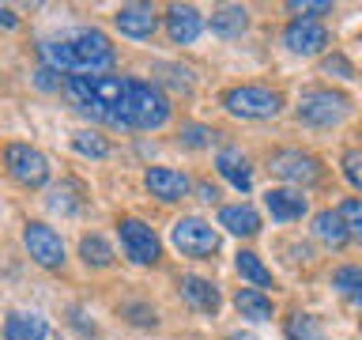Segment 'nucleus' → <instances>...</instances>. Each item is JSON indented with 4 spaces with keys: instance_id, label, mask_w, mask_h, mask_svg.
I'll list each match as a JSON object with an SVG mask.
<instances>
[{
    "instance_id": "aec40b11",
    "label": "nucleus",
    "mask_w": 362,
    "mask_h": 340,
    "mask_svg": "<svg viewBox=\"0 0 362 340\" xmlns=\"http://www.w3.org/2000/svg\"><path fill=\"white\" fill-rule=\"evenodd\" d=\"M245 27H249V11L242 4H226L211 11V34H219V38H238Z\"/></svg>"
},
{
    "instance_id": "0eeeda50",
    "label": "nucleus",
    "mask_w": 362,
    "mask_h": 340,
    "mask_svg": "<svg viewBox=\"0 0 362 340\" xmlns=\"http://www.w3.org/2000/svg\"><path fill=\"white\" fill-rule=\"evenodd\" d=\"M117 234H121L124 257H129L132 265H155V261L163 257V242H158V234L144 220H136V215H124V220L117 223Z\"/></svg>"
},
{
    "instance_id": "c9c22d12",
    "label": "nucleus",
    "mask_w": 362,
    "mask_h": 340,
    "mask_svg": "<svg viewBox=\"0 0 362 340\" xmlns=\"http://www.w3.org/2000/svg\"><path fill=\"white\" fill-rule=\"evenodd\" d=\"M0 27H4V30H16L19 27V16L11 8H4V4H0Z\"/></svg>"
},
{
    "instance_id": "bb28decb",
    "label": "nucleus",
    "mask_w": 362,
    "mask_h": 340,
    "mask_svg": "<svg viewBox=\"0 0 362 340\" xmlns=\"http://www.w3.org/2000/svg\"><path fill=\"white\" fill-rule=\"evenodd\" d=\"M72 147H76L79 155H90V159H106V155H110V140H106V136L87 132V129L72 136Z\"/></svg>"
},
{
    "instance_id": "7c9ffc66",
    "label": "nucleus",
    "mask_w": 362,
    "mask_h": 340,
    "mask_svg": "<svg viewBox=\"0 0 362 340\" xmlns=\"http://www.w3.org/2000/svg\"><path fill=\"white\" fill-rule=\"evenodd\" d=\"M121 314L129 317L132 325H140V329H151V325H158V314L151 310V306H144V302H124V306H121Z\"/></svg>"
},
{
    "instance_id": "f03ea898",
    "label": "nucleus",
    "mask_w": 362,
    "mask_h": 340,
    "mask_svg": "<svg viewBox=\"0 0 362 340\" xmlns=\"http://www.w3.org/2000/svg\"><path fill=\"white\" fill-rule=\"evenodd\" d=\"M170 121V98L158 91L155 84H144V79H129V95H124L121 106V129H163Z\"/></svg>"
},
{
    "instance_id": "6ab92c4d",
    "label": "nucleus",
    "mask_w": 362,
    "mask_h": 340,
    "mask_svg": "<svg viewBox=\"0 0 362 340\" xmlns=\"http://www.w3.org/2000/svg\"><path fill=\"white\" fill-rule=\"evenodd\" d=\"M313 234L321 238L325 246H332V249H339V246L351 242V234H347V227H344V220H339L336 208H325V212L313 215Z\"/></svg>"
},
{
    "instance_id": "f8f14e48",
    "label": "nucleus",
    "mask_w": 362,
    "mask_h": 340,
    "mask_svg": "<svg viewBox=\"0 0 362 340\" xmlns=\"http://www.w3.org/2000/svg\"><path fill=\"white\" fill-rule=\"evenodd\" d=\"M121 34H129V38H151L155 27H158V11L151 4H124L117 8V16H113Z\"/></svg>"
},
{
    "instance_id": "39448f33",
    "label": "nucleus",
    "mask_w": 362,
    "mask_h": 340,
    "mask_svg": "<svg viewBox=\"0 0 362 340\" xmlns=\"http://www.w3.org/2000/svg\"><path fill=\"white\" fill-rule=\"evenodd\" d=\"M170 242L177 246V254L208 261L215 249H219V231H215L208 220H200V215H181L174 223V231H170Z\"/></svg>"
},
{
    "instance_id": "5701e85b",
    "label": "nucleus",
    "mask_w": 362,
    "mask_h": 340,
    "mask_svg": "<svg viewBox=\"0 0 362 340\" xmlns=\"http://www.w3.org/2000/svg\"><path fill=\"white\" fill-rule=\"evenodd\" d=\"M234 268H238V276L249 280L257 291H260V288H272V272L264 268V261H260L253 249H242V254L234 257Z\"/></svg>"
},
{
    "instance_id": "6e6552de",
    "label": "nucleus",
    "mask_w": 362,
    "mask_h": 340,
    "mask_svg": "<svg viewBox=\"0 0 362 340\" xmlns=\"http://www.w3.org/2000/svg\"><path fill=\"white\" fill-rule=\"evenodd\" d=\"M4 166H8V174L16 178L19 186H27V189L45 186V178H49V159H45L38 147L19 144V140L4 147Z\"/></svg>"
},
{
    "instance_id": "4468645a",
    "label": "nucleus",
    "mask_w": 362,
    "mask_h": 340,
    "mask_svg": "<svg viewBox=\"0 0 362 340\" xmlns=\"http://www.w3.org/2000/svg\"><path fill=\"white\" fill-rule=\"evenodd\" d=\"M177 288H181V295H185V302L192 306V310H200V314H215L219 302H223L219 288H215L211 280H204V276H181Z\"/></svg>"
},
{
    "instance_id": "423d86ee",
    "label": "nucleus",
    "mask_w": 362,
    "mask_h": 340,
    "mask_svg": "<svg viewBox=\"0 0 362 340\" xmlns=\"http://www.w3.org/2000/svg\"><path fill=\"white\" fill-rule=\"evenodd\" d=\"M268 170L279 181H291V186H317L321 181V159L310 152H298V147H279V152L268 155Z\"/></svg>"
},
{
    "instance_id": "b1692460",
    "label": "nucleus",
    "mask_w": 362,
    "mask_h": 340,
    "mask_svg": "<svg viewBox=\"0 0 362 340\" xmlns=\"http://www.w3.org/2000/svg\"><path fill=\"white\" fill-rule=\"evenodd\" d=\"M79 193H83V186H79V181H72V178L61 181V186L49 193V208H53V212H61V215L79 212V208H83V197H79Z\"/></svg>"
},
{
    "instance_id": "1a4fd4ad",
    "label": "nucleus",
    "mask_w": 362,
    "mask_h": 340,
    "mask_svg": "<svg viewBox=\"0 0 362 340\" xmlns=\"http://www.w3.org/2000/svg\"><path fill=\"white\" fill-rule=\"evenodd\" d=\"M23 246H27V254L38 261L42 268H61L64 265V242L49 223L34 220V223L23 227Z\"/></svg>"
},
{
    "instance_id": "473e14b6",
    "label": "nucleus",
    "mask_w": 362,
    "mask_h": 340,
    "mask_svg": "<svg viewBox=\"0 0 362 340\" xmlns=\"http://www.w3.org/2000/svg\"><path fill=\"white\" fill-rule=\"evenodd\" d=\"M163 72H166V84L170 87H177V91H192V79H189V68H177V64H163Z\"/></svg>"
},
{
    "instance_id": "393cba45",
    "label": "nucleus",
    "mask_w": 362,
    "mask_h": 340,
    "mask_svg": "<svg viewBox=\"0 0 362 340\" xmlns=\"http://www.w3.org/2000/svg\"><path fill=\"white\" fill-rule=\"evenodd\" d=\"M332 288L344 295L347 302L362 306V268H355V265H339V268L332 272Z\"/></svg>"
},
{
    "instance_id": "7ed1b4c3",
    "label": "nucleus",
    "mask_w": 362,
    "mask_h": 340,
    "mask_svg": "<svg viewBox=\"0 0 362 340\" xmlns=\"http://www.w3.org/2000/svg\"><path fill=\"white\" fill-rule=\"evenodd\" d=\"M351 110V98L344 91H332V87H310L302 91L298 106H294V118L302 125H310V129H332L347 118Z\"/></svg>"
},
{
    "instance_id": "412c9836",
    "label": "nucleus",
    "mask_w": 362,
    "mask_h": 340,
    "mask_svg": "<svg viewBox=\"0 0 362 340\" xmlns=\"http://www.w3.org/2000/svg\"><path fill=\"white\" fill-rule=\"evenodd\" d=\"M234 306H238L242 317H249V322H268L272 317V299L264 291H257V288H242L234 295Z\"/></svg>"
},
{
    "instance_id": "f257e3e1",
    "label": "nucleus",
    "mask_w": 362,
    "mask_h": 340,
    "mask_svg": "<svg viewBox=\"0 0 362 340\" xmlns=\"http://www.w3.org/2000/svg\"><path fill=\"white\" fill-rule=\"evenodd\" d=\"M42 57L53 72L102 76L113 64V45L102 30H79L64 42H42Z\"/></svg>"
},
{
    "instance_id": "2eb2a0df",
    "label": "nucleus",
    "mask_w": 362,
    "mask_h": 340,
    "mask_svg": "<svg viewBox=\"0 0 362 340\" xmlns=\"http://www.w3.org/2000/svg\"><path fill=\"white\" fill-rule=\"evenodd\" d=\"M215 166H219V174L230 181L234 189H242V193L253 189V170H249V159L238 152V147H223V152L215 155Z\"/></svg>"
},
{
    "instance_id": "4be33fe9",
    "label": "nucleus",
    "mask_w": 362,
    "mask_h": 340,
    "mask_svg": "<svg viewBox=\"0 0 362 340\" xmlns=\"http://www.w3.org/2000/svg\"><path fill=\"white\" fill-rule=\"evenodd\" d=\"M283 333H287V340H328L321 317H313L305 310H294L287 317V325H283Z\"/></svg>"
},
{
    "instance_id": "9d476101",
    "label": "nucleus",
    "mask_w": 362,
    "mask_h": 340,
    "mask_svg": "<svg viewBox=\"0 0 362 340\" xmlns=\"http://www.w3.org/2000/svg\"><path fill=\"white\" fill-rule=\"evenodd\" d=\"M328 42H332V38H328V27H325V23L294 19V23H287V30H283V45H287L291 53H298V57L321 53Z\"/></svg>"
},
{
    "instance_id": "dca6fc26",
    "label": "nucleus",
    "mask_w": 362,
    "mask_h": 340,
    "mask_svg": "<svg viewBox=\"0 0 362 340\" xmlns=\"http://www.w3.org/2000/svg\"><path fill=\"white\" fill-rule=\"evenodd\" d=\"M264 204H268L272 220H279V223H294L305 215V197L298 189H268Z\"/></svg>"
},
{
    "instance_id": "c756f323",
    "label": "nucleus",
    "mask_w": 362,
    "mask_h": 340,
    "mask_svg": "<svg viewBox=\"0 0 362 340\" xmlns=\"http://www.w3.org/2000/svg\"><path fill=\"white\" fill-rule=\"evenodd\" d=\"M287 11H294L305 23H317V16H328L332 11V0H291Z\"/></svg>"
},
{
    "instance_id": "f3484780",
    "label": "nucleus",
    "mask_w": 362,
    "mask_h": 340,
    "mask_svg": "<svg viewBox=\"0 0 362 340\" xmlns=\"http://www.w3.org/2000/svg\"><path fill=\"white\" fill-rule=\"evenodd\" d=\"M4 336L8 340H45L49 336V325H45V317L34 314V310H16V314H8V322H4Z\"/></svg>"
},
{
    "instance_id": "72a5a7b5",
    "label": "nucleus",
    "mask_w": 362,
    "mask_h": 340,
    "mask_svg": "<svg viewBox=\"0 0 362 340\" xmlns=\"http://www.w3.org/2000/svg\"><path fill=\"white\" fill-rule=\"evenodd\" d=\"M325 72H339L344 79H351V76H355V68H351V61H347V57L332 53V57H328V61H325Z\"/></svg>"
},
{
    "instance_id": "2f4dec72",
    "label": "nucleus",
    "mask_w": 362,
    "mask_h": 340,
    "mask_svg": "<svg viewBox=\"0 0 362 340\" xmlns=\"http://www.w3.org/2000/svg\"><path fill=\"white\" fill-rule=\"evenodd\" d=\"M344 178H347L358 193H362V152H358V147L344 155Z\"/></svg>"
},
{
    "instance_id": "e433bc0d",
    "label": "nucleus",
    "mask_w": 362,
    "mask_h": 340,
    "mask_svg": "<svg viewBox=\"0 0 362 340\" xmlns=\"http://www.w3.org/2000/svg\"><path fill=\"white\" fill-rule=\"evenodd\" d=\"M200 200H208V204H215V200H219V189H215L211 181H200Z\"/></svg>"
},
{
    "instance_id": "cd10ccee",
    "label": "nucleus",
    "mask_w": 362,
    "mask_h": 340,
    "mask_svg": "<svg viewBox=\"0 0 362 340\" xmlns=\"http://www.w3.org/2000/svg\"><path fill=\"white\" fill-rule=\"evenodd\" d=\"M336 212H339V220H344L347 234L355 238V242H362V197H347Z\"/></svg>"
},
{
    "instance_id": "4c0bfd02",
    "label": "nucleus",
    "mask_w": 362,
    "mask_h": 340,
    "mask_svg": "<svg viewBox=\"0 0 362 340\" xmlns=\"http://www.w3.org/2000/svg\"><path fill=\"white\" fill-rule=\"evenodd\" d=\"M226 340H257V336H253V333H230Z\"/></svg>"
},
{
    "instance_id": "a878e982",
    "label": "nucleus",
    "mask_w": 362,
    "mask_h": 340,
    "mask_svg": "<svg viewBox=\"0 0 362 340\" xmlns=\"http://www.w3.org/2000/svg\"><path fill=\"white\" fill-rule=\"evenodd\" d=\"M79 257L87 261L90 268H110L113 265V249L102 234H83V242H79Z\"/></svg>"
},
{
    "instance_id": "9b49d317",
    "label": "nucleus",
    "mask_w": 362,
    "mask_h": 340,
    "mask_svg": "<svg viewBox=\"0 0 362 340\" xmlns=\"http://www.w3.org/2000/svg\"><path fill=\"white\" fill-rule=\"evenodd\" d=\"M144 186L147 193H151L155 200H163V204H174V200H185L189 197V186L192 181L181 174V170H170V166H151L144 174Z\"/></svg>"
},
{
    "instance_id": "c85d7f7f",
    "label": "nucleus",
    "mask_w": 362,
    "mask_h": 340,
    "mask_svg": "<svg viewBox=\"0 0 362 340\" xmlns=\"http://www.w3.org/2000/svg\"><path fill=\"white\" fill-rule=\"evenodd\" d=\"M215 140H219V132L208 129V125H181V144L185 147H211Z\"/></svg>"
},
{
    "instance_id": "20e7f679",
    "label": "nucleus",
    "mask_w": 362,
    "mask_h": 340,
    "mask_svg": "<svg viewBox=\"0 0 362 340\" xmlns=\"http://www.w3.org/2000/svg\"><path fill=\"white\" fill-rule=\"evenodd\" d=\"M223 110L230 113V118L264 121V118H276L283 110V95L272 87H260V84H242V87H230L223 95Z\"/></svg>"
},
{
    "instance_id": "ddd939ff",
    "label": "nucleus",
    "mask_w": 362,
    "mask_h": 340,
    "mask_svg": "<svg viewBox=\"0 0 362 340\" xmlns=\"http://www.w3.org/2000/svg\"><path fill=\"white\" fill-rule=\"evenodd\" d=\"M200 30H204V19H200V11H197V8L174 4V8L166 11V34H170V42L189 45V42H197V38H200Z\"/></svg>"
},
{
    "instance_id": "a211bd4d",
    "label": "nucleus",
    "mask_w": 362,
    "mask_h": 340,
    "mask_svg": "<svg viewBox=\"0 0 362 340\" xmlns=\"http://www.w3.org/2000/svg\"><path fill=\"white\" fill-rule=\"evenodd\" d=\"M219 227H226L238 238H253L260 231V215L249 204H226V208H219Z\"/></svg>"
},
{
    "instance_id": "f704fd0d",
    "label": "nucleus",
    "mask_w": 362,
    "mask_h": 340,
    "mask_svg": "<svg viewBox=\"0 0 362 340\" xmlns=\"http://www.w3.org/2000/svg\"><path fill=\"white\" fill-rule=\"evenodd\" d=\"M34 84L42 91H53V87H61V72H53V68L45 64V68H38V79H34Z\"/></svg>"
}]
</instances>
